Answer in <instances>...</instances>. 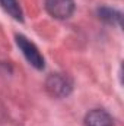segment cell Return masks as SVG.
I'll use <instances>...</instances> for the list:
<instances>
[{
  "instance_id": "1",
  "label": "cell",
  "mask_w": 124,
  "mask_h": 126,
  "mask_svg": "<svg viewBox=\"0 0 124 126\" xmlns=\"http://www.w3.org/2000/svg\"><path fill=\"white\" fill-rule=\"evenodd\" d=\"M16 44H18L19 50L22 51V54L25 56V59L29 62L31 66H34L38 70L44 69V57L41 56L39 50L37 48V46L34 43H31L24 35H16Z\"/></svg>"
},
{
  "instance_id": "2",
  "label": "cell",
  "mask_w": 124,
  "mask_h": 126,
  "mask_svg": "<svg viewBox=\"0 0 124 126\" xmlns=\"http://www.w3.org/2000/svg\"><path fill=\"white\" fill-rule=\"evenodd\" d=\"M45 88L53 97H64L72 91V81L64 75L54 73L48 76Z\"/></svg>"
},
{
  "instance_id": "3",
  "label": "cell",
  "mask_w": 124,
  "mask_h": 126,
  "mask_svg": "<svg viewBox=\"0 0 124 126\" xmlns=\"http://www.w3.org/2000/svg\"><path fill=\"white\" fill-rule=\"evenodd\" d=\"M47 12L56 19H67L74 12L73 0H45Z\"/></svg>"
},
{
  "instance_id": "4",
  "label": "cell",
  "mask_w": 124,
  "mask_h": 126,
  "mask_svg": "<svg viewBox=\"0 0 124 126\" xmlns=\"http://www.w3.org/2000/svg\"><path fill=\"white\" fill-rule=\"evenodd\" d=\"M85 126H114V119L108 111L95 109L85 116Z\"/></svg>"
},
{
  "instance_id": "5",
  "label": "cell",
  "mask_w": 124,
  "mask_h": 126,
  "mask_svg": "<svg viewBox=\"0 0 124 126\" xmlns=\"http://www.w3.org/2000/svg\"><path fill=\"white\" fill-rule=\"evenodd\" d=\"M0 6L16 21L22 22L24 21V13L21 9V4L18 0H0Z\"/></svg>"
},
{
  "instance_id": "6",
  "label": "cell",
  "mask_w": 124,
  "mask_h": 126,
  "mask_svg": "<svg viewBox=\"0 0 124 126\" xmlns=\"http://www.w3.org/2000/svg\"><path fill=\"white\" fill-rule=\"evenodd\" d=\"M98 13H99L101 19H104L110 24H120V21H121V13L114 9H110V7H101L98 10Z\"/></svg>"
}]
</instances>
